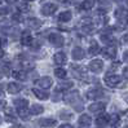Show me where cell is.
<instances>
[{
	"instance_id": "25",
	"label": "cell",
	"mask_w": 128,
	"mask_h": 128,
	"mask_svg": "<svg viewBox=\"0 0 128 128\" xmlns=\"http://www.w3.org/2000/svg\"><path fill=\"white\" fill-rule=\"evenodd\" d=\"M53 72H54V76L61 79V80L66 79V76H67V71H66V69H64V67H56Z\"/></svg>"
},
{
	"instance_id": "22",
	"label": "cell",
	"mask_w": 128,
	"mask_h": 128,
	"mask_svg": "<svg viewBox=\"0 0 128 128\" xmlns=\"http://www.w3.org/2000/svg\"><path fill=\"white\" fill-rule=\"evenodd\" d=\"M39 124L42 127H46V128H53L57 126V120L53 118H44L39 120Z\"/></svg>"
},
{
	"instance_id": "28",
	"label": "cell",
	"mask_w": 128,
	"mask_h": 128,
	"mask_svg": "<svg viewBox=\"0 0 128 128\" xmlns=\"http://www.w3.org/2000/svg\"><path fill=\"white\" fill-rule=\"evenodd\" d=\"M58 115H60V119H62V120H71L74 118L72 112L71 111H67V110H60Z\"/></svg>"
},
{
	"instance_id": "8",
	"label": "cell",
	"mask_w": 128,
	"mask_h": 128,
	"mask_svg": "<svg viewBox=\"0 0 128 128\" xmlns=\"http://www.w3.org/2000/svg\"><path fill=\"white\" fill-rule=\"evenodd\" d=\"M36 83L42 89H49L52 86H53V80H52L50 76H43L40 79H38Z\"/></svg>"
},
{
	"instance_id": "12",
	"label": "cell",
	"mask_w": 128,
	"mask_h": 128,
	"mask_svg": "<svg viewBox=\"0 0 128 128\" xmlns=\"http://www.w3.org/2000/svg\"><path fill=\"white\" fill-rule=\"evenodd\" d=\"M22 89H24L22 84H20V83H17V82H10L9 84L6 86V91H8V93H10V94H17L22 91Z\"/></svg>"
},
{
	"instance_id": "47",
	"label": "cell",
	"mask_w": 128,
	"mask_h": 128,
	"mask_svg": "<svg viewBox=\"0 0 128 128\" xmlns=\"http://www.w3.org/2000/svg\"><path fill=\"white\" fill-rule=\"evenodd\" d=\"M123 128H128V126H126V127H123Z\"/></svg>"
},
{
	"instance_id": "39",
	"label": "cell",
	"mask_w": 128,
	"mask_h": 128,
	"mask_svg": "<svg viewBox=\"0 0 128 128\" xmlns=\"http://www.w3.org/2000/svg\"><path fill=\"white\" fill-rule=\"evenodd\" d=\"M123 61L124 62H128V50H126L123 53Z\"/></svg>"
},
{
	"instance_id": "26",
	"label": "cell",
	"mask_w": 128,
	"mask_h": 128,
	"mask_svg": "<svg viewBox=\"0 0 128 128\" xmlns=\"http://www.w3.org/2000/svg\"><path fill=\"white\" fill-rule=\"evenodd\" d=\"M43 111H44V108L40 104H34V105H31V109H30L31 115H40Z\"/></svg>"
},
{
	"instance_id": "19",
	"label": "cell",
	"mask_w": 128,
	"mask_h": 128,
	"mask_svg": "<svg viewBox=\"0 0 128 128\" xmlns=\"http://www.w3.org/2000/svg\"><path fill=\"white\" fill-rule=\"evenodd\" d=\"M71 18H72L71 10H64V12H61V13L57 16V21L61 22V24H66V22L71 21Z\"/></svg>"
},
{
	"instance_id": "33",
	"label": "cell",
	"mask_w": 128,
	"mask_h": 128,
	"mask_svg": "<svg viewBox=\"0 0 128 128\" xmlns=\"http://www.w3.org/2000/svg\"><path fill=\"white\" fill-rule=\"evenodd\" d=\"M12 12V9L9 6H0V16H6Z\"/></svg>"
},
{
	"instance_id": "41",
	"label": "cell",
	"mask_w": 128,
	"mask_h": 128,
	"mask_svg": "<svg viewBox=\"0 0 128 128\" xmlns=\"http://www.w3.org/2000/svg\"><path fill=\"white\" fill-rule=\"evenodd\" d=\"M9 128H25V127H22V126H20V124H14V126H10Z\"/></svg>"
},
{
	"instance_id": "34",
	"label": "cell",
	"mask_w": 128,
	"mask_h": 128,
	"mask_svg": "<svg viewBox=\"0 0 128 128\" xmlns=\"http://www.w3.org/2000/svg\"><path fill=\"white\" fill-rule=\"evenodd\" d=\"M17 6H18V10H20V12H27L28 8H30L27 3H25V4H24V3H21V4H18Z\"/></svg>"
},
{
	"instance_id": "17",
	"label": "cell",
	"mask_w": 128,
	"mask_h": 128,
	"mask_svg": "<svg viewBox=\"0 0 128 128\" xmlns=\"http://www.w3.org/2000/svg\"><path fill=\"white\" fill-rule=\"evenodd\" d=\"M115 17L119 22H123V21L127 22V20H128V9L119 6V8L115 10Z\"/></svg>"
},
{
	"instance_id": "16",
	"label": "cell",
	"mask_w": 128,
	"mask_h": 128,
	"mask_svg": "<svg viewBox=\"0 0 128 128\" xmlns=\"http://www.w3.org/2000/svg\"><path fill=\"white\" fill-rule=\"evenodd\" d=\"M71 56H72L74 61H80V60L84 58L86 52H84V49H83L82 47H75L72 49V52H71Z\"/></svg>"
},
{
	"instance_id": "3",
	"label": "cell",
	"mask_w": 128,
	"mask_h": 128,
	"mask_svg": "<svg viewBox=\"0 0 128 128\" xmlns=\"http://www.w3.org/2000/svg\"><path fill=\"white\" fill-rule=\"evenodd\" d=\"M48 42H49L50 46H53L56 48H61L64 44H65L64 36L61 34H58V32H50L48 35Z\"/></svg>"
},
{
	"instance_id": "42",
	"label": "cell",
	"mask_w": 128,
	"mask_h": 128,
	"mask_svg": "<svg viewBox=\"0 0 128 128\" xmlns=\"http://www.w3.org/2000/svg\"><path fill=\"white\" fill-rule=\"evenodd\" d=\"M3 93H4V86L0 84V94H3Z\"/></svg>"
},
{
	"instance_id": "10",
	"label": "cell",
	"mask_w": 128,
	"mask_h": 128,
	"mask_svg": "<svg viewBox=\"0 0 128 128\" xmlns=\"http://www.w3.org/2000/svg\"><path fill=\"white\" fill-rule=\"evenodd\" d=\"M74 87V82L72 80H62L60 82L57 87H56V92H64V91H69Z\"/></svg>"
},
{
	"instance_id": "48",
	"label": "cell",
	"mask_w": 128,
	"mask_h": 128,
	"mask_svg": "<svg viewBox=\"0 0 128 128\" xmlns=\"http://www.w3.org/2000/svg\"><path fill=\"white\" fill-rule=\"evenodd\" d=\"M127 26H128V20H127Z\"/></svg>"
},
{
	"instance_id": "18",
	"label": "cell",
	"mask_w": 128,
	"mask_h": 128,
	"mask_svg": "<svg viewBox=\"0 0 128 128\" xmlns=\"http://www.w3.org/2000/svg\"><path fill=\"white\" fill-rule=\"evenodd\" d=\"M100 39H101V42L104 43V44H106V46H114V44L116 43L115 42V39H114V36H112L110 32H102L101 35H100Z\"/></svg>"
},
{
	"instance_id": "31",
	"label": "cell",
	"mask_w": 128,
	"mask_h": 128,
	"mask_svg": "<svg viewBox=\"0 0 128 128\" xmlns=\"http://www.w3.org/2000/svg\"><path fill=\"white\" fill-rule=\"evenodd\" d=\"M17 112H18V115H20V118H21V119H28V118H30V115H31V112H30L27 109H21V110H17Z\"/></svg>"
},
{
	"instance_id": "40",
	"label": "cell",
	"mask_w": 128,
	"mask_h": 128,
	"mask_svg": "<svg viewBox=\"0 0 128 128\" xmlns=\"http://www.w3.org/2000/svg\"><path fill=\"white\" fill-rule=\"evenodd\" d=\"M123 42H124L126 44H128V34H126V35L123 36Z\"/></svg>"
},
{
	"instance_id": "44",
	"label": "cell",
	"mask_w": 128,
	"mask_h": 128,
	"mask_svg": "<svg viewBox=\"0 0 128 128\" xmlns=\"http://www.w3.org/2000/svg\"><path fill=\"white\" fill-rule=\"evenodd\" d=\"M2 76H3V74H2V72H0V79H2Z\"/></svg>"
},
{
	"instance_id": "38",
	"label": "cell",
	"mask_w": 128,
	"mask_h": 128,
	"mask_svg": "<svg viewBox=\"0 0 128 128\" xmlns=\"http://www.w3.org/2000/svg\"><path fill=\"white\" fill-rule=\"evenodd\" d=\"M58 128H74L71 124H69V123H65V124H61Z\"/></svg>"
},
{
	"instance_id": "35",
	"label": "cell",
	"mask_w": 128,
	"mask_h": 128,
	"mask_svg": "<svg viewBox=\"0 0 128 128\" xmlns=\"http://www.w3.org/2000/svg\"><path fill=\"white\" fill-rule=\"evenodd\" d=\"M122 75H123V78H124L126 80H128V66H126L124 69H123V71H122Z\"/></svg>"
},
{
	"instance_id": "1",
	"label": "cell",
	"mask_w": 128,
	"mask_h": 128,
	"mask_svg": "<svg viewBox=\"0 0 128 128\" xmlns=\"http://www.w3.org/2000/svg\"><path fill=\"white\" fill-rule=\"evenodd\" d=\"M64 100L66 104L71 105V106L76 110V111H82L83 110V101L80 98V94L78 91H71V92H67L64 97Z\"/></svg>"
},
{
	"instance_id": "11",
	"label": "cell",
	"mask_w": 128,
	"mask_h": 128,
	"mask_svg": "<svg viewBox=\"0 0 128 128\" xmlns=\"http://www.w3.org/2000/svg\"><path fill=\"white\" fill-rule=\"evenodd\" d=\"M104 96V91L102 89H97V88H94V89H89V91H87V93H86V97L88 100H97V98H101V97Z\"/></svg>"
},
{
	"instance_id": "13",
	"label": "cell",
	"mask_w": 128,
	"mask_h": 128,
	"mask_svg": "<svg viewBox=\"0 0 128 128\" xmlns=\"http://www.w3.org/2000/svg\"><path fill=\"white\" fill-rule=\"evenodd\" d=\"M32 43H34V38H32L31 34H30V31L22 32V35H21V44L22 46L30 47V46H32Z\"/></svg>"
},
{
	"instance_id": "7",
	"label": "cell",
	"mask_w": 128,
	"mask_h": 128,
	"mask_svg": "<svg viewBox=\"0 0 128 128\" xmlns=\"http://www.w3.org/2000/svg\"><path fill=\"white\" fill-rule=\"evenodd\" d=\"M101 54L105 58H108V60H115V57H116V49L114 47H111V46H106L105 48L101 49Z\"/></svg>"
},
{
	"instance_id": "37",
	"label": "cell",
	"mask_w": 128,
	"mask_h": 128,
	"mask_svg": "<svg viewBox=\"0 0 128 128\" xmlns=\"http://www.w3.org/2000/svg\"><path fill=\"white\" fill-rule=\"evenodd\" d=\"M5 105H6V102L4 100H0V110H4L5 109Z\"/></svg>"
},
{
	"instance_id": "21",
	"label": "cell",
	"mask_w": 128,
	"mask_h": 128,
	"mask_svg": "<svg viewBox=\"0 0 128 128\" xmlns=\"http://www.w3.org/2000/svg\"><path fill=\"white\" fill-rule=\"evenodd\" d=\"M101 49L102 48H100L98 43H97L96 40H92L91 44H89V47H88V53L91 56H97L98 53H101Z\"/></svg>"
},
{
	"instance_id": "24",
	"label": "cell",
	"mask_w": 128,
	"mask_h": 128,
	"mask_svg": "<svg viewBox=\"0 0 128 128\" xmlns=\"http://www.w3.org/2000/svg\"><path fill=\"white\" fill-rule=\"evenodd\" d=\"M13 105L16 106L17 110L27 109L28 108V100H26V98H16V100L13 101Z\"/></svg>"
},
{
	"instance_id": "4",
	"label": "cell",
	"mask_w": 128,
	"mask_h": 128,
	"mask_svg": "<svg viewBox=\"0 0 128 128\" xmlns=\"http://www.w3.org/2000/svg\"><path fill=\"white\" fill-rule=\"evenodd\" d=\"M88 69L91 70L93 74H100L104 70V61L100 60V58H94V60H92V61L89 62Z\"/></svg>"
},
{
	"instance_id": "9",
	"label": "cell",
	"mask_w": 128,
	"mask_h": 128,
	"mask_svg": "<svg viewBox=\"0 0 128 128\" xmlns=\"http://www.w3.org/2000/svg\"><path fill=\"white\" fill-rule=\"evenodd\" d=\"M110 123V115L108 114H98L96 118V126L97 127H100V128H104L105 126H108Z\"/></svg>"
},
{
	"instance_id": "29",
	"label": "cell",
	"mask_w": 128,
	"mask_h": 128,
	"mask_svg": "<svg viewBox=\"0 0 128 128\" xmlns=\"http://www.w3.org/2000/svg\"><path fill=\"white\" fill-rule=\"evenodd\" d=\"M93 5H94V0H84V2L82 3L80 8L84 9V10H89V9L93 8Z\"/></svg>"
},
{
	"instance_id": "43",
	"label": "cell",
	"mask_w": 128,
	"mask_h": 128,
	"mask_svg": "<svg viewBox=\"0 0 128 128\" xmlns=\"http://www.w3.org/2000/svg\"><path fill=\"white\" fill-rule=\"evenodd\" d=\"M2 122H3V119H2V116H0V124H2Z\"/></svg>"
},
{
	"instance_id": "45",
	"label": "cell",
	"mask_w": 128,
	"mask_h": 128,
	"mask_svg": "<svg viewBox=\"0 0 128 128\" xmlns=\"http://www.w3.org/2000/svg\"><path fill=\"white\" fill-rule=\"evenodd\" d=\"M3 2H4V0H0V4H3Z\"/></svg>"
},
{
	"instance_id": "46",
	"label": "cell",
	"mask_w": 128,
	"mask_h": 128,
	"mask_svg": "<svg viewBox=\"0 0 128 128\" xmlns=\"http://www.w3.org/2000/svg\"><path fill=\"white\" fill-rule=\"evenodd\" d=\"M114 2H122V0H114Z\"/></svg>"
},
{
	"instance_id": "14",
	"label": "cell",
	"mask_w": 128,
	"mask_h": 128,
	"mask_svg": "<svg viewBox=\"0 0 128 128\" xmlns=\"http://www.w3.org/2000/svg\"><path fill=\"white\" fill-rule=\"evenodd\" d=\"M32 93H34V96L36 97V98H39V100H42V101L48 100V98H49V92L47 91V89L34 88V89H32Z\"/></svg>"
},
{
	"instance_id": "27",
	"label": "cell",
	"mask_w": 128,
	"mask_h": 128,
	"mask_svg": "<svg viewBox=\"0 0 128 128\" xmlns=\"http://www.w3.org/2000/svg\"><path fill=\"white\" fill-rule=\"evenodd\" d=\"M12 76L16 80H25L26 79V72H25V70H14L12 72Z\"/></svg>"
},
{
	"instance_id": "36",
	"label": "cell",
	"mask_w": 128,
	"mask_h": 128,
	"mask_svg": "<svg viewBox=\"0 0 128 128\" xmlns=\"http://www.w3.org/2000/svg\"><path fill=\"white\" fill-rule=\"evenodd\" d=\"M5 46H6V39L0 36V48H4Z\"/></svg>"
},
{
	"instance_id": "30",
	"label": "cell",
	"mask_w": 128,
	"mask_h": 128,
	"mask_svg": "<svg viewBox=\"0 0 128 128\" xmlns=\"http://www.w3.org/2000/svg\"><path fill=\"white\" fill-rule=\"evenodd\" d=\"M5 119H6V120H10V122L16 120V115H14V111H13L10 108H6V109H5Z\"/></svg>"
},
{
	"instance_id": "15",
	"label": "cell",
	"mask_w": 128,
	"mask_h": 128,
	"mask_svg": "<svg viewBox=\"0 0 128 128\" xmlns=\"http://www.w3.org/2000/svg\"><path fill=\"white\" fill-rule=\"evenodd\" d=\"M53 61H54L56 65L62 66L67 62V56H66L65 52H57V53H54V56H53Z\"/></svg>"
},
{
	"instance_id": "5",
	"label": "cell",
	"mask_w": 128,
	"mask_h": 128,
	"mask_svg": "<svg viewBox=\"0 0 128 128\" xmlns=\"http://www.w3.org/2000/svg\"><path fill=\"white\" fill-rule=\"evenodd\" d=\"M57 10V5L53 4V3H46L42 5L40 8V13L42 16H46V17H49V16H53Z\"/></svg>"
},
{
	"instance_id": "23",
	"label": "cell",
	"mask_w": 128,
	"mask_h": 128,
	"mask_svg": "<svg viewBox=\"0 0 128 128\" xmlns=\"http://www.w3.org/2000/svg\"><path fill=\"white\" fill-rule=\"evenodd\" d=\"M26 22H27V26H28L30 28H34V30L40 28L42 25H43V21H42V20H39V18H34V17L27 18Z\"/></svg>"
},
{
	"instance_id": "32",
	"label": "cell",
	"mask_w": 128,
	"mask_h": 128,
	"mask_svg": "<svg viewBox=\"0 0 128 128\" xmlns=\"http://www.w3.org/2000/svg\"><path fill=\"white\" fill-rule=\"evenodd\" d=\"M119 120H120V118H119V115L118 114H112V115H110V124L111 126H116V124H119Z\"/></svg>"
},
{
	"instance_id": "6",
	"label": "cell",
	"mask_w": 128,
	"mask_h": 128,
	"mask_svg": "<svg viewBox=\"0 0 128 128\" xmlns=\"http://www.w3.org/2000/svg\"><path fill=\"white\" fill-rule=\"evenodd\" d=\"M105 109H106V104L101 102V101H96L88 106V110L91 112H93V114H102L105 111Z\"/></svg>"
},
{
	"instance_id": "2",
	"label": "cell",
	"mask_w": 128,
	"mask_h": 128,
	"mask_svg": "<svg viewBox=\"0 0 128 128\" xmlns=\"http://www.w3.org/2000/svg\"><path fill=\"white\" fill-rule=\"evenodd\" d=\"M104 82H105V84L110 88H116V87L122 86V78L116 74H112V72H109V74L105 75Z\"/></svg>"
},
{
	"instance_id": "20",
	"label": "cell",
	"mask_w": 128,
	"mask_h": 128,
	"mask_svg": "<svg viewBox=\"0 0 128 128\" xmlns=\"http://www.w3.org/2000/svg\"><path fill=\"white\" fill-rule=\"evenodd\" d=\"M78 123H79L80 128H88L89 126H91V123H92V118L89 115H87V114H83V115L79 116Z\"/></svg>"
}]
</instances>
